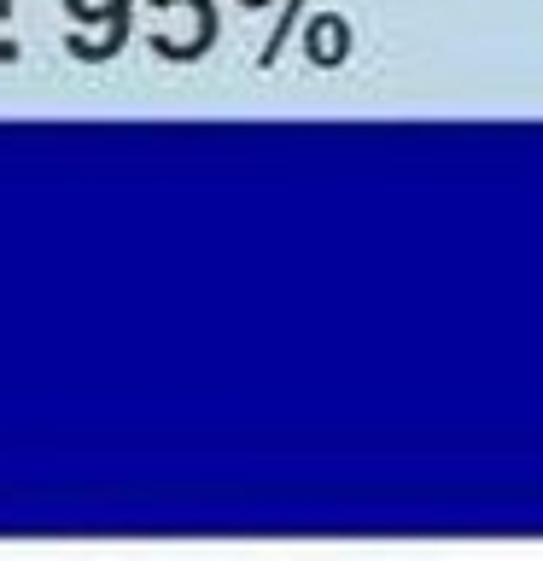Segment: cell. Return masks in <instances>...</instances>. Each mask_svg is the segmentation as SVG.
<instances>
[{"mask_svg":"<svg viewBox=\"0 0 543 561\" xmlns=\"http://www.w3.org/2000/svg\"><path fill=\"white\" fill-rule=\"evenodd\" d=\"M7 12H12V0H0V18H7Z\"/></svg>","mask_w":543,"mask_h":561,"instance_id":"cell-2","label":"cell"},{"mask_svg":"<svg viewBox=\"0 0 543 561\" xmlns=\"http://www.w3.org/2000/svg\"><path fill=\"white\" fill-rule=\"evenodd\" d=\"M245 7H263V0H245Z\"/></svg>","mask_w":543,"mask_h":561,"instance_id":"cell-4","label":"cell"},{"mask_svg":"<svg viewBox=\"0 0 543 561\" xmlns=\"http://www.w3.org/2000/svg\"><path fill=\"white\" fill-rule=\"evenodd\" d=\"M152 7H158V12H164V7H170V0H152Z\"/></svg>","mask_w":543,"mask_h":561,"instance_id":"cell-3","label":"cell"},{"mask_svg":"<svg viewBox=\"0 0 543 561\" xmlns=\"http://www.w3.org/2000/svg\"><path fill=\"white\" fill-rule=\"evenodd\" d=\"M298 12H304V0H292V7H287V12H280V24H275V35H269V47H263V53H257V59H263V65H275V59H280V53H287V35H292V24H298Z\"/></svg>","mask_w":543,"mask_h":561,"instance_id":"cell-1","label":"cell"}]
</instances>
